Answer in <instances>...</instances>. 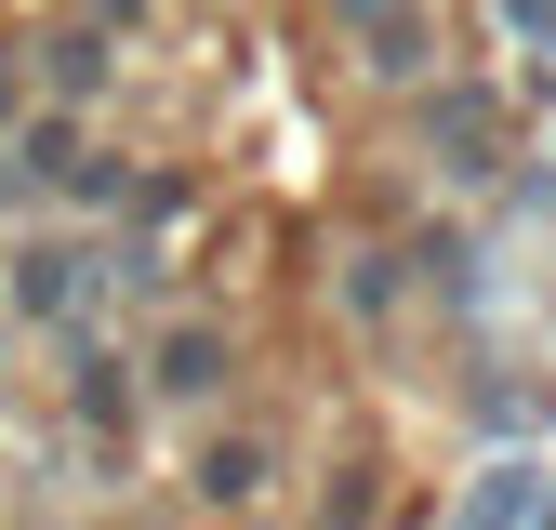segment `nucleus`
Listing matches in <instances>:
<instances>
[{
  "label": "nucleus",
  "instance_id": "obj_1",
  "mask_svg": "<svg viewBox=\"0 0 556 530\" xmlns=\"http://www.w3.org/2000/svg\"><path fill=\"white\" fill-rule=\"evenodd\" d=\"M160 384L173 398H213L226 384V345H213V331H173V345H160Z\"/></svg>",
  "mask_w": 556,
  "mask_h": 530
},
{
  "label": "nucleus",
  "instance_id": "obj_2",
  "mask_svg": "<svg viewBox=\"0 0 556 530\" xmlns=\"http://www.w3.org/2000/svg\"><path fill=\"white\" fill-rule=\"evenodd\" d=\"M451 530H530V478H517V464H504V478H477V504H464Z\"/></svg>",
  "mask_w": 556,
  "mask_h": 530
}]
</instances>
